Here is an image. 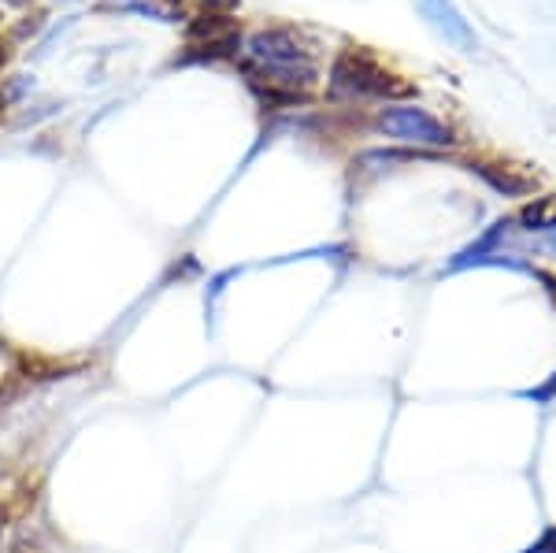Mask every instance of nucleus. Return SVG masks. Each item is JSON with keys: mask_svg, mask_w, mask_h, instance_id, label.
Masks as SVG:
<instances>
[{"mask_svg": "<svg viewBox=\"0 0 556 553\" xmlns=\"http://www.w3.org/2000/svg\"><path fill=\"white\" fill-rule=\"evenodd\" d=\"M4 553H45V546H41V539H34V535H20Z\"/></svg>", "mask_w": 556, "mask_h": 553, "instance_id": "8", "label": "nucleus"}, {"mask_svg": "<svg viewBox=\"0 0 556 553\" xmlns=\"http://www.w3.org/2000/svg\"><path fill=\"white\" fill-rule=\"evenodd\" d=\"M386 138L405 141V146H430V149H445L453 146V130L445 127L442 120H434L424 109H382L379 120H375Z\"/></svg>", "mask_w": 556, "mask_h": 553, "instance_id": "3", "label": "nucleus"}, {"mask_svg": "<svg viewBox=\"0 0 556 553\" xmlns=\"http://www.w3.org/2000/svg\"><path fill=\"white\" fill-rule=\"evenodd\" d=\"M523 553H556V528H549L542 535V539L534 542V546H527Z\"/></svg>", "mask_w": 556, "mask_h": 553, "instance_id": "9", "label": "nucleus"}, {"mask_svg": "<svg viewBox=\"0 0 556 553\" xmlns=\"http://www.w3.org/2000/svg\"><path fill=\"white\" fill-rule=\"evenodd\" d=\"M8 356H12L15 372L26 379H60V376L78 372V364H71V361H56V356L30 353V350H15V345H8Z\"/></svg>", "mask_w": 556, "mask_h": 553, "instance_id": "6", "label": "nucleus"}, {"mask_svg": "<svg viewBox=\"0 0 556 553\" xmlns=\"http://www.w3.org/2000/svg\"><path fill=\"white\" fill-rule=\"evenodd\" d=\"M249 86L271 104H298L316 86V56L293 30H256L245 41Z\"/></svg>", "mask_w": 556, "mask_h": 553, "instance_id": "1", "label": "nucleus"}, {"mask_svg": "<svg viewBox=\"0 0 556 553\" xmlns=\"http://www.w3.org/2000/svg\"><path fill=\"white\" fill-rule=\"evenodd\" d=\"M471 172L479 178H486L497 193H505V198H523V193H534V178L527 172H519L513 164H493V160H475Z\"/></svg>", "mask_w": 556, "mask_h": 553, "instance_id": "5", "label": "nucleus"}, {"mask_svg": "<svg viewBox=\"0 0 556 553\" xmlns=\"http://www.w3.org/2000/svg\"><path fill=\"white\" fill-rule=\"evenodd\" d=\"M101 12H134V15H146V20L178 23L182 0H101Z\"/></svg>", "mask_w": 556, "mask_h": 553, "instance_id": "7", "label": "nucleus"}, {"mask_svg": "<svg viewBox=\"0 0 556 553\" xmlns=\"http://www.w3.org/2000/svg\"><path fill=\"white\" fill-rule=\"evenodd\" d=\"M416 8L424 12V20L442 34L445 41L456 45L460 52H475V30L468 26V20L460 15V8L453 0H416Z\"/></svg>", "mask_w": 556, "mask_h": 553, "instance_id": "4", "label": "nucleus"}, {"mask_svg": "<svg viewBox=\"0 0 556 553\" xmlns=\"http://www.w3.org/2000/svg\"><path fill=\"white\" fill-rule=\"evenodd\" d=\"M235 4H238V0H204V8H208V12H223V15L235 12Z\"/></svg>", "mask_w": 556, "mask_h": 553, "instance_id": "11", "label": "nucleus"}, {"mask_svg": "<svg viewBox=\"0 0 556 553\" xmlns=\"http://www.w3.org/2000/svg\"><path fill=\"white\" fill-rule=\"evenodd\" d=\"M542 238H545V246H549V253L556 256V219L542 230Z\"/></svg>", "mask_w": 556, "mask_h": 553, "instance_id": "12", "label": "nucleus"}, {"mask_svg": "<svg viewBox=\"0 0 556 553\" xmlns=\"http://www.w3.org/2000/svg\"><path fill=\"white\" fill-rule=\"evenodd\" d=\"M330 93L334 97H382V101H397V97H412L416 86L405 83L397 71H390L375 56L371 49L356 45L334 56L330 67Z\"/></svg>", "mask_w": 556, "mask_h": 553, "instance_id": "2", "label": "nucleus"}, {"mask_svg": "<svg viewBox=\"0 0 556 553\" xmlns=\"http://www.w3.org/2000/svg\"><path fill=\"white\" fill-rule=\"evenodd\" d=\"M12 56H15V38H0V71H4L8 64H12Z\"/></svg>", "mask_w": 556, "mask_h": 553, "instance_id": "10", "label": "nucleus"}, {"mask_svg": "<svg viewBox=\"0 0 556 553\" xmlns=\"http://www.w3.org/2000/svg\"><path fill=\"white\" fill-rule=\"evenodd\" d=\"M0 120H4V93H0Z\"/></svg>", "mask_w": 556, "mask_h": 553, "instance_id": "14", "label": "nucleus"}, {"mask_svg": "<svg viewBox=\"0 0 556 553\" xmlns=\"http://www.w3.org/2000/svg\"><path fill=\"white\" fill-rule=\"evenodd\" d=\"M8 4H15V8H23V4H30V0H8Z\"/></svg>", "mask_w": 556, "mask_h": 553, "instance_id": "13", "label": "nucleus"}]
</instances>
